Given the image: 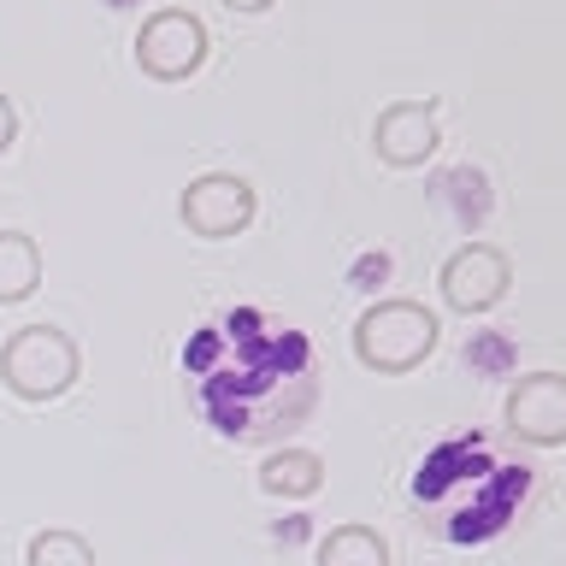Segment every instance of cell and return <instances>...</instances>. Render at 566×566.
Returning <instances> with one entry per match:
<instances>
[{"instance_id": "1", "label": "cell", "mask_w": 566, "mask_h": 566, "mask_svg": "<svg viewBox=\"0 0 566 566\" xmlns=\"http://www.w3.org/2000/svg\"><path fill=\"white\" fill-rule=\"evenodd\" d=\"M437 313L419 307V301H378V307L360 313V325H354V360L366 371H378V378H407V371H419L424 360L437 354Z\"/></svg>"}, {"instance_id": "2", "label": "cell", "mask_w": 566, "mask_h": 566, "mask_svg": "<svg viewBox=\"0 0 566 566\" xmlns=\"http://www.w3.org/2000/svg\"><path fill=\"white\" fill-rule=\"evenodd\" d=\"M83 371V354L65 331L53 325H24L0 343V384L12 389L18 401H60Z\"/></svg>"}, {"instance_id": "3", "label": "cell", "mask_w": 566, "mask_h": 566, "mask_svg": "<svg viewBox=\"0 0 566 566\" xmlns=\"http://www.w3.org/2000/svg\"><path fill=\"white\" fill-rule=\"evenodd\" d=\"M207 48H212L207 24L184 7H159V12L142 18V30H136V65H142V77H154V83L195 77V71L207 65Z\"/></svg>"}, {"instance_id": "4", "label": "cell", "mask_w": 566, "mask_h": 566, "mask_svg": "<svg viewBox=\"0 0 566 566\" xmlns=\"http://www.w3.org/2000/svg\"><path fill=\"white\" fill-rule=\"evenodd\" d=\"M254 184L237 171H207V177H195V184L184 189V201H177V219H184L189 237H201V242H230V237H242L248 224H254Z\"/></svg>"}, {"instance_id": "5", "label": "cell", "mask_w": 566, "mask_h": 566, "mask_svg": "<svg viewBox=\"0 0 566 566\" xmlns=\"http://www.w3.org/2000/svg\"><path fill=\"white\" fill-rule=\"evenodd\" d=\"M442 301H449L454 313H490V307H502V295H507V283H513V260L502 254V248H490V242H467V248H454L449 260H442Z\"/></svg>"}, {"instance_id": "6", "label": "cell", "mask_w": 566, "mask_h": 566, "mask_svg": "<svg viewBox=\"0 0 566 566\" xmlns=\"http://www.w3.org/2000/svg\"><path fill=\"white\" fill-rule=\"evenodd\" d=\"M507 431L531 449H560L566 442V378L560 371H525L507 389Z\"/></svg>"}, {"instance_id": "7", "label": "cell", "mask_w": 566, "mask_h": 566, "mask_svg": "<svg viewBox=\"0 0 566 566\" xmlns=\"http://www.w3.org/2000/svg\"><path fill=\"white\" fill-rule=\"evenodd\" d=\"M437 142H442V130H437V113L424 101H389L378 113V124H371V148L396 171L424 166L437 154Z\"/></svg>"}, {"instance_id": "8", "label": "cell", "mask_w": 566, "mask_h": 566, "mask_svg": "<svg viewBox=\"0 0 566 566\" xmlns=\"http://www.w3.org/2000/svg\"><path fill=\"white\" fill-rule=\"evenodd\" d=\"M260 490L277 495V502H307V495L325 490V460H318L313 449H277V454H265Z\"/></svg>"}, {"instance_id": "9", "label": "cell", "mask_w": 566, "mask_h": 566, "mask_svg": "<svg viewBox=\"0 0 566 566\" xmlns=\"http://www.w3.org/2000/svg\"><path fill=\"white\" fill-rule=\"evenodd\" d=\"M35 283H42V248L24 230H0V307L12 301H30Z\"/></svg>"}, {"instance_id": "10", "label": "cell", "mask_w": 566, "mask_h": 566, "mask_svg": "<svg viewBox=\"0 0 566 566\" xmlns=\"http://www.w3.org/2000/svg\"><path fill=\"white\" fill-rule=\"evenodd\" d=\"M313 566H389V543L371 525H336L325 543H318Z\"/></svg>"}, {"instance_id": "11", "label": "cell", "mask_w": 566, "mask_h": 566, "mask_svg": "<svg viewBox=\"0 0 566 566\" xmlns=\"http://www.w3.org/2000/svg\"><path fill=\"white\" fill-rule=\"evenodd\" d=\"M24 566H95V548L77 531H35L24 548Z\"/></svg>"}, {"instance_id": "12", "label": "cell", "mask_w": 566, "mask_h": 566, "mask_svg": "<svg viewBox=\"0 0 566 566\" xmlns=\"http://www.w3.org/2000/svg\"><path fill=\"white\" fill-rule=\"evenodd\" d=\"M12 142H18V106L0 95V159L12 154Z\"/></svg>"}, {"instance_id": "13", "label": "cell", "mask_w": 566, "mask_h": 566, "mask_svg": "<svg viewBox=\"0 0 566 566\" xmlns=\"http://www.w3.org/2000/svg\"><path fill=\"white\" fill-rule=\"evenodd\" d=\"M277 0H224V12H272Z\"/></svg>"}]
</instances>
